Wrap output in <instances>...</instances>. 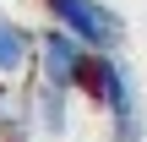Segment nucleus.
<instances>
[{
  "mask_svg": "<svg viewBox=\"0 0 147 142\" xmlns=\"http://www.w3.org/2000/svg\"><path fill=\"white\" fill-rule=\"evenodd\" d=\"M55 27H65L82 49H115L120 44V16L104 0H44Z\"/></svg>",
  "mask_w": 147,
  "mask_h": 142,
  "instance_id": "1",
  "label": "nucleus"
},
{
  "mask_svg": "<svg viewBox=\"0 0 147 142\" xmlns=\"http://www.w3.org/2000/svg\"><path fill=\"white\" fill-rule=\"evenodd\" d=\"M104 109H109V126H115V142H142L147 126H142V104H136V82L131 71L115 60L109 71V88H104Z\"/></svg>",
  "mask_w": 147,
  "mask_h": 142,
  "instance_id": "2",
  "label": "nucleus"
},
{
  "mask_svg": "<svg viewBox=\"0 0 147 142\" xmlns=\"http://www.w3.org/2000/svg\"><path fill=\"white\" fill-rule=\"evenodd\" d=\"M82 60H87V49H82L65 27L38 33V71H44V82H55V88H76Z\"/></svg>",
  "mask_w": 147,
  "mask_h": 142,
  "instance_id": "3",
  "label": "nucleus"
},
{
  "mask_svg": "<svg viewBox=\"0 0 147 142\" xmlns=\"http://www.w3.org/2000/svg\"><path fill=\"white\" fill-rule=\"evenodd\" d=\"M38 115V126L49 131V137H60L65 131V88H55V82H44L38 93H27V120Z\"/></svg>",
  "mask_w": 147,
  "mask_h": 142,
  "instance_id": "4",
  "label": "nucleus"
},
{
  "mask_svg": "<svg viewBox=\"0 0 147 142\" xmlns=\"http://www.w3.org/2000/svg\"><path fill=\"white\" fill-rule=\"evenodd\" d=\"M27 49H33L27 27H16L11 16H0V77H16L27 66Z\"/></svg>",
  "mask_w": 147,
  "mask_h": 142,
  "instance_id": "5",
  "label": "nucleus"
}]
</instances>
